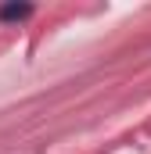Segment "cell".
I'll list each match as a JSON object with an SVG mask.
<instances>
[{"label":"cell","instance_id":"6da1fadb","mask_svg":"<svg viewBox=\"0 0 151 154\" xmlns=\"http://www.w3.org/2000/svg\"><path fill=\"white\" fill-rule=\"evenodd\" d=\"M33 14V4H4L0 7V22H22Z\"/></svg>","mask_w":151,"mask_h":154}]
</instances>
